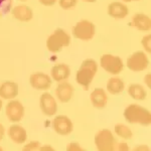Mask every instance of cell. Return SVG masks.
Segmentation results:
<instances>
[{
    "instance_id": "cell-19",
    "label": "cell",
    "mask_w": 151,
    "mask_h": 151,
    "mask_svg": "<svg viewBox=\"0 0 151 151\" xmlns=\"http://www.w3.org/2000/svg\"><path fill=\"white\" fill-rule=\"evenodd\" d=\"M14 18L18 19L20 21H29L33 17L32 10L26 5H18L12 10Z\"/></svg>"
},
{
    "instance_id": "cell-12",
    "label": "cell",
    "mask_w": 151,
    "mask_h": 151,
    "mask_svg": "<svg viewBox=\"0 0 151 151\" xmlns=\"http://www.w3.org/2000/svg\"><path fill=\"white\" fill-rule=\"evenodd\" d=\"M73 94H74V88L68 82L60 83L55 89V95H57L58 99L63 103L69 102L72 99Z\"/></svg>"
},
{
    "instance_id": "cell-26",
    "label": "cell",
    "mask_w": 151,
    "mask_h": 151,
    "mask_svg": "<svg viewBox=\"0 0 151 151\" xmlns=\"http://www.w3.org/2000/svg\"><path fill=\"white\" fill-rule=\"evenodd\" d=\"M40 144L38 142H30L25 147H23V150H36L40 148Z\"/></svg>"
},
{
    "instance_id": "cell-11",
    "label": "cell",
    "mask_w": 151,
    "mask_h": 151,
    "mask_svg": "<svg viewBox=\"0 0 151 151\" xmlns=\"http://www.w3.org/2000/svg\"><path fill=\"white\" fill-rule=\"evenodd\" d=\"M31 87L36 90H47L52 86V79L43 73H35L29 78Z\"/></svg>"
},
{
    "instance_id": "cell-25",
    "label": "cell",
    "mask_w": 151,
    "mask_h": 151,
    "mask_svg": "<svg viewBox=\"0 0 151 151\" xmlns=\"http://www.w3.org/2000/svg\"><path fill=\"white\" fill-rule=\"evenodd\" d=\"M151 36L150 35H146L142 38V45L144 47V48L147 50L148 52H151V47H150V42H151Z\"/></svg>"
},
{
    "instance_id": "cell-31",
    "label": "cell",
    "mask_w": 151,
    "mask_h": 151,
    "mask_svg": "<svg viewBox=\"0 0 151 151\" xmlns=\"http://www.w3.org/2000/svg\"><path fill=\"white\" fill-rule=\"evenodd\" d=\"M125 2H130V1H139V0H123Z\"/></svg>"
},
{
    "instance_id": "cell-32",
    "label": "cell",
    "mask_w": 151,
    "mask_h": 151,
    "mask_svg": "<svg viewBox=\"0 0 151 151\" xmlns=\"http://www.w3.org/2000/svg\"><path fill=\"white\" fill-rule=\"evenodd\" d=\"M84 1H86V2H95L96 0H84Z\"/></svg>"
},
{
    "instance_id": "cell-21",
    "label": "cell",
    "mask_w": 151,
    "mask_h": 151,
    "mask_svg": "<svg viewBox=\"0 0 151 151\" xmlns=\"http://www.w3.org/2000/svg\"><path fill=\"white\" fill-rule=\"evenodd\" d=\"M128 94L130 95L131 97L134 99V100H145L146 98V91L144 90L141 85H138V84H132L129 86V89H128Z\"/></svg>"
},
{
    "instance_id": "cell-30",
    "label": "cell",
    "mask_w": 151,
    "mask_h": 151,
    "mask_svg": "<svg viewBox=\"0 0 151 151\" xmlns=\"http://www.w3.org/2000/svg\"><path fill=\"white\" fill-rule=\"evenodd\" d=\"M4 127H3V125L2 124H0V141L2 140V138H3V136H4Z\"/></svg>"
},
{
    "instance_id": "cell-28",
    "label": "cell",
    "mask_w": 151,
    "mask_h": 151,
    "mask_svg": "<svg viewBox=\"0 0 151 151\" xmlns=\"http://www.w3.org/2000/svg\"><path fill=\"white\" fill-rule=\"evenodd\" d=\"M68 150H82V148L77 143H72L68 146Z\"/></svg>"
},
{
    "instance_id": "cell-24",
    "label": "cell",
    "mask_w": 151,
    "mask_h": 151,
    "mask_svg": "<svg viewBox=\"0 0 151 151\" xmlns=\"http://www.w3.org/2000/svg\"><path fill=\"white\" fill-rule=\"evenodd\" d=\"M77 0H60V5L64 9H70L76 6Z\"/></svg>"
},
{
    "instance_id": "cell-13",
    "label": "cell",
    "mask_w": 151,
    "mask_h": 151,
    "mask_svg": "<svg viewBox=\"0 0 151 151\" xmlns=\"http://www.w3.org/2000/svg\"><path fill=\"white\" fill-rule=\"evenodd\" d=\"M18 95V85L14 82H4L0 85V97L3 99H13Z\"/></svg>"
},
{
    "instance_id": "cell-14",
    "label": "cell",
    "mask_w": 151,
    "mask_h": 151,
    "mask_svg": "<svg viewBox=\"0 0 151 151\" xmlns=\"http://www.w3.org/2000/svg\"><path fill=\"white\" fill-rule=\"evenodd\" d=\"M128 7L121 2H112L108 6V13L109 15L114 18H125L128 15Z\"/></svg>"
},
{
    "instance_id": "cell-17",
    "label": "cell",
    "mask_w": 151,
    "mask_h": 151,
    "mask_svg": "<svg viewBox=\"0 0 151 151\" xmlns=\"http://www.w3.org/2000/svg\"><path fill=\"white\" fill-rule=\"evenodd\" d=\"M70 70L69 65L65 64H58L52 69V77L55 81L62 82L70 77Z\"/></svg>"
},
{
    "instance_id": "cell-35",
    "label": "cell",
    "mask_w": 151,
    "mask_h": 151,
    "mask_svg": "<svg viewBox=\"0 0 151 151\" xmlns=\"http://www.w3.org/2000/svg\"><path fill=\"white\" fill-rule=\"evenodd\" d=\"M0 150H2V148H1V147H0Z\"/></svg>"
},
{
    "instance_id": "cell-9",
    "label": "cell",
    "mask_w": 151,
    "mask_h": 151,
    "mask_svg": "<svg viewBox=\"0 0 151 151\" xmlns=\"http://www.w3.org/2000/svg\"><path fill=\"white\" fill-rule=\"evenodd\" d=\"M52 127L55 131L60 135H68L73 131L74 126H73L72 121L68 118L67 116H57L52 121Z\"/></svg>"
},
{
    "instance_id": "cell-5",
    "label": "cell",
    "mask_w": 151,
    "mask_h": 151,
    "mask_svg": "<svg viewBox=\"0 0 151 151\" xmlns=\"http://www.w3.org/2000/svg\"><path fill=\"white\" fill-rule=\"evenodd\" d=\"M73 35L81 40H90L95 35V25L89 20H82L73 27Z\"/></svg>"
},
{
    "instance_id": "cell-16",
    "label": "cell",
    "mask_w": 151,
    "mask_h": 151,
    "mask_svg": "<svg viewBox=\"0 0 151 151\" xmlns=\"http://www.w3.org/2000/svg\"><path fill=\"white\" fill-rule=\"evenodd\" d=\"M107 100H108V97H107L104 90L101 89V88L95 89L94 91L92 92L91 102L95 108L102 109V108H104V107H106Z\"/></svg>"
},
{
    "instance_id": "cell-22",
    "label": "cell",
    "mask_w": 151,
    "mask_h": 151,
    "mask_svg": "<svg viewBox=\"0 0 151 151\" xmlns=\"http://www.w3.org/2000/svg\"><path fill=\"white\" fill-rule=\"evenodd\" d=\"M115 132L117 135L124 138V139H131L133 136L132 131L123 124H117L115 126Z\"/></svg>"
},
{
    "instance_id": "cell-34",
    "label": "cell",
    "mask_w": 151,
    "mask_h": 151,
    "mask_svg": "<svg viewBox=\"0 0 151 151\" xmlns=\"http://www.w3.org/2000/svg\"><path fill=\"white\" fill-rule=\"evenodd\" d=\"M19 1H26V0H19Z\"/></svg>"
},
{
    "instance_id": "cell-8",
    "label": "cell",
    "mask_w": 151,
    "mask_h": 151,
    "mask_svg": "<svg viewBox=\"0 0 151 151\" xmlns=\"http://www.w3.org/2000/svg\"><path fill=\"white\" fill-rule=\"evenodd\" d=\"M5 113L11 122H19L24 116V107L19 101H11L6 105Z\"/></svg>"
},
{
    "instance_id": "cell-10",
    "label": "cell",
    "mask_w": 151,
    "mask_h": 151,
    "mask_svg": "<svg viewBox=\"0 0 151 151\" xmlns=\"http://www.w3.org/2000/svg\"><path fill=\"white\" fill-rule=\"evenodd\" d=\"M40 109L42 113L47 116H53L57 113L58 105L55 98L48 93H45L40 96Z\"/></svg>"
},
{
    "instance_id": "cell-20",
    "label": "cell",
    "mask_w": 151,
    "mask_h": 151,
    "mask_svg": "<svg viewBox=\"0 0 151 151\" xmlns=\"http://www.w3.org/2000/svg\"><path fill=\"white\" fill-rule=\"evenodd\" d=\"M124 87H125L124 82L119 78H111L107 83V90L112 95L120 94L121 92H123Z\"/></svg>"
},
{
    "instance_id": "cell-1",
    "label": "cell",
    "mask_w": 151,
    "mask_h": 151,
    "mask_svg": "<svg viewBox=\"0 0 151 151\" xmlns=\"http://www.w3.org/2000/svg\"><path fill=\"white\" fill-rule=\"evenodd\" d=\"M124 117L127 122L132 124H141L147 126L151 123V114L147 109L143 108L139 105H129L124 111Z\"/></svg>"
},
{
    "instance_id": "cell-18",
    "label": "cell",
    "mask_w": 151,
    "mask_h": 151,
    "mask_svg": "<svg viewBox=\"0 0 151 151\" xmlns=\"http://www.w3.org/2000/svg\"><path fill=\"white\" fill-rule=\"evenodd\" d=\"M132 25L139 30L147 31L151 28V19L145 14H135L132 18Z\"/></svg>"
},
{
    "instance_id": "cell-3",
    "label": "cell",
    "mask_w": 151,
    "mask_h": 151,
    "mask_svg": "<svg viewBox=\"0 0 151 151\" xmlns=\"http://www.w3.org/2000/svg\"><path fill=\"white\" fill-rule=\"evenodd\" d=\"M70 42V36L62 28H58L47 40V47L52 52H58L64 47H68Z\"/></svg>"
},
{
    "instance_id": "cell-33",
    "label": "cell",
    "mask_w": 151,
    "mask_h": 151,
    "mask_svg": "<svg viewBox=\"0 0 151 151\" xmlns=\"http://www.w3.org/2000/svg\"><path fill=\"white\" fill-rule=\"evenodd\" d=\"M1 108H2V101L0 100V110H1Z\"/></svg>"
},
{
    "instance_id": "cell-2",
    "label": "cell",
    "mask_w": 151,
    "mask_h": 151,
    "mask_svg": "<svg viewBox=\"0 0 151 151\" xmlns=\"http://www.w3.org/2000/svg\"><path fill=\"white\" fill-rule=\"evenodd\" d=\"M97 70H98V65L94 60H91V58L85 60L77 73L78 84L84 87L85 90H88L95 75L97 74Z\"/></svg>"
},
{
    "instance_id": "cell-4",
    "label": "cell",
    "mask_w": 151,
    "mask_h": 151,
    "mask_svg": "<svg viewBox=\"0 0 151 151\" xmlns=\"http://www.w3.org/2000/svg\"><path fill=\"white\" fill-rule=\"evenodd\" d=\"M95 144L99 151L115 150V139H114L112 132L108 129H103L96 134Z\"/></svg>"
},
{
    "instance_id": "cell-29",
    "label": "cell",
    "mask_w": 151,
    "mask_h": 151,
    "mask_svg": "<svg viewBox=\"0 0 151 151\" xmlns=\"http://www.w3.org/2000/svg\"><path fill=\"white\" fill-rule=\"evenodd\" d=\"M118 149L119 150H128V146L126 143H120V144H119Z\"/></svg>"
},
{
    "instance_id": "cell-6",
    "label": "cell",
    "mask_w": 151,
    "mask_h": 151,
    "mask_svg": "<svg viewBox=\"0 0 151 151\" xmlns=\"http://www.w3.org/2000/svg\"><path fill=\"white\" fill-rule=\"evenodd\" d=\"M101 67L109 74H120L123 70V62L121 58L112 55H104L101 58Z\"/></svg>"
},
{
    "instance_id": "cell-23",
    "label": "cell",
    "mask_w": 151,
    "mask_h": 151,
    "mask_svg": "<svg viewBox=\"0 0 151 151\" xmlns=\"http://www.w3.org/2000/svg\"><path fill=\"white\" fill-rule=\"evenodd\" d=\"M12 6V0H0V17L8 13Z\"/></svg>"
},
{
    "instance_id": "cell-15",
    "label": "cell",
    "mask_w": 151,
    "mask_h": 151,
    "mask_svg": "<svg viewBox=\"0 0 151 151\" xmlns=\"http://www.w3.org/2000/svg\"><path fill=\"white\" fill-rule=\"evenodd\" d=\"M8 135L11 138V140L13 142L17 143V144H22L24 141L27 138L26 135V131L23 127H21L20 125H12L10 126L8 130Z\"/></svg>"
},
{
    "instance_id": "cell-27",
    "label": "cell",
    "mask_w": 151,
    "mask_h": 151,
    "mask_svg": "<svg viewBox=\"0 0 151 151\" xmlns=\"http://www.w3.org/2000/svg\"><path fill=\"white\" fill-rule=\"evenodd\" d=\"M40 2L45 6H52L57 2V0H40Z\"/></svg>"
},
{
    "instance_id": "cell-7",
    "label": "cell",
    "mask_w": 151,
    "mask_h": 151,
    "mask_svg": "<svg viewBox=\"0 0 151 151\" xmlns=\"http://www.w3.org/2000/svg\"><path fill=\"white\" fill-rule=\"evenodd\" d=\"M149 65V60L143 52H136L127 60V67L133 72L144 70Z\"/></svg>"
}]
</instances>
